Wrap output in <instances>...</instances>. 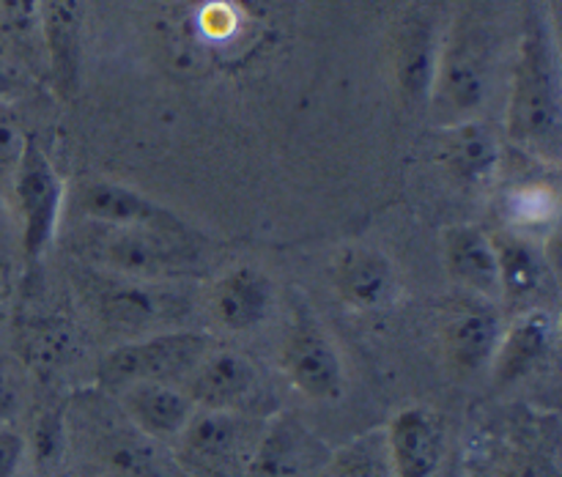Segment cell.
I'll return each mask as SVG.
<instances>
[{
  "mask_svg": "<svg viewBox=\"0 0 562 477\" xmlns=\"http://www.w3.org/2000/svg\"><path fill=\"white\" fill-rule=\"evenodd\" d=\"M64 431L77 477H190L170 444L143 433L99 384L66 400Z\"/></svg>",
  "mask_w": 562,
  "mask_h": 477,
  "instance_id": "obj_1",
  "label": "cell"
},
{
  "mask_svg": "<svg viewBox=\"0 0 562 477\" xmlns=\"http://www.w3.org/2000/svg\"><path fill=\"white\" fill-rule=\"evenodd\" d=\"M64 245L82 266L148 283H190L201 280L209 269L198 230L173 234L71 217Z\"/></svg>",
  "mask_w": 562,
  "mask_h": 477,
  "instance_id": "obj_2",
  "label": "cell"
},
{
  "mask_svg": "<svg viewBox=\"0 0 562 477\" xmlns=\"http://www.w3.org/2000/svg\"><path fill=\"white\" fill-rule=\"evenodd\" d=\"M75 285L91 316L115 334L143 338L162 329H176L190 313V299L181 291L184 283L119 277L75 261Z\"/></svg>",
  "mask_w": 562,
  "mask_h": 477,
  "instance_id": "obj_3",
  "label": "cell"
},
{
  "mask_svg": "<svg viewBox=\"0 0 562 477\" xmlns=\"http://www.w3.org/2000/svg\"><path fill=\"white\" fill-rule=\"evenodd\" d=\"M508 132L516 143L536 154L558 157L560 96L552 47L543 27L532 25L521 42L510 93Z\"/></svg>",
  "mask_w": 562,
  "mask_h": 477,
  "instance_id": "obj_4",
  "label": "cell"
},
{
  "mask_svg": "<svg viewBox=\"0 0 562 477\" xmlns=\"http://www.w3.org/2000/svg\"><path fill=\"white\" fill-rule=\"evenodd\" d=\"M212 349H217L212 332L184 327L124 340L99 362V387L108 393L137 382H162L181 387L192 367Z\"/></svg>",
  "mask_w": 562,
  "mask_h": 477,
  "instance_id": "obj_5",
  "label": "cell"
},
{
  "mask_svg": "<svg viewBox=\"0 0 562 477\" xmlns=\"http://www.w3.org/2000/svg\"><path fill=\"white\" fill-rule=\"evenodd\" d=\"M263 425L247 411L198 409L170 450L190 477H245Z\"/></svg>",
  "mask_w": 562,
  "mask_h": 477,
  "instance_id": "obj_6",
  "label": "cell"
},
{
  "mask_svg": "<svg viewBox=\"0 0 562 477\" xmlns=\"http://www.w3.org/2000/svg\"><path fill=\"white\" fill-rule=\"evenodd\" d=\"M9 197L14 201V214L20 219L22 258H25V266L33 269L47 255L55 236L60 234L66 203L64 179L33 135L25 137Z\"/></svg>",
  "mask_w": 562,
  "mask_h": 477,
  "instance_id": "obj_7",
  "label": "cell"
},
{
  "mask_svg": "<svg viewBox=\"0 0 562 477\" xmlns=\"http://www.w3.org/2000/svg\"><path fill=\"white\" fill-rule=\"evenodd\" d=\"M280 371L296 393L318 404H333L346 389L344 360L324 323L305 302L291 310L289 329L280 345Z\"/></svg>",
  "mask_w": 562,
  "mask_h": 477,
  "instance_id": "obj_8",
  "label": "cell"
},
{
  "mask_svg": "<svg viewBox=\"0 0 562 477\" xmlns=\"http://www.w3.org/2000/svg\"><path fill=\"white\" fill-rule=\"evenodd\" d=\"M71 214L77 219H91L104 225H130V228H157L173 234H190L192 228L173 208L162 206L154 197L143 195L135 186L110 179H88L71 192Z\"/></svg>",
  "mask_w": 562,
  "mask_h": 477,
  "instance_id": "obj_9",
  "label": "cell"
},
{
  "mask_svg": "<svg viewBox=\"0 0 562 477\" xmlns=\"http://www.w3.org/2000/svg\"><path fill=\"white\" fill-rule=\"evenodd\" d=\"M333 450L291 414L267 417L245 477H318Z\"/></svg>",
  "mask_w": 562,
  "mask_h": 477,
  "instance_id": "obj_10",
  "label": "cell"
},
{
  "mask_svg": "<svg viewBox=\"0 0 562 477\" xmlns=\"http://www.w3.org/2000/svg\"><path fill=\"white\" fill-rule=\"evenodd\" d=\"M258 367L250 356L231 349H212L184 378L181 389L190 395L195 409L247 411L258 395Z\"/></svg>",
  "mask_w": 562,
  "mask_h": 477,
  "instance_id": "obj_11",
  "label": "cell"
},
{
  "mask_svg": "<svg viewBox=\"0 0 562 477\" xmlns=\"http://www.w3.org/2000/svg\"><path fill=\"white\" fill-rule=\"evenodd\" d=\"M333 288L360 313L387 310L398 299V272L393 258L366 245H349L333 263Z\"/></svg>",
  "mask_w": 562,
  "mask_h": 477,
  "instance_id": "obj_12",
  "label": "cell"
},
{
  "mask_svg": "<svg viewBox=\"0 0 562 477\" xmlns=\"http://www.w3.org/2000/svg\"><path fill=\"white\" fill-rule=\"evenodd\" d=\"M395 477H437L445 461V422L428 406H406L384 428Z\"/></svg>",
  "mask_w": 562,
  "mask_h": 477,
  "instance_id": "obj_13",
  "label": "cell"
},
{
  "mask_svg": "<svg viewBox=\"0 0 562 477\" xmlns=\"http://www.w3.org/2000/svg\"><path fill=\"white\" fill-rule=\"evenodd\" d=\"M274 307V283L258 266L228 269L209 288V316L228 332H252Z\"/></svg>",
  "mask_w": 562,
  "mask_h": 477,
  "instance_id": "obj_14",
  "label": "cell"
},
{
  "mask_svg": "<svg viewBox=\"0 0 562 477\" xmlns=\"http://www.w3.org/2000/svg\"><path fill=\"white\" fill-rule=\"evenodd\" d=\"M558 345V316L547 307H530L503 332L492 360L494 382L516 384L536 373Z\"/></svg>",
  "mask_w": 562,
  "mask_h": 477,
  "instance_id": "obj_15",
  "label": "cell"
},
{
  "mask_svg": "<svg viewBox=\"0 0 562 477\" xmlns=\"http://www.w3.org/2000/svg\"><path fill=\"white\" fill-rule=\"evenodd\" d=\"M113 395L119 400L121 411L143 433H148V436L162 444H173V439L184 431L187 422L198 411L190 395L179 384L137 382L115 389Z\"/></svg>",
  "mask_w": 562,
  "mask_h": 477,
  "instance_id": "obj_16",
  "label": "cell"
},
{
  "mask_svg": "<svg viewBox=\"0 0 562 477\" xmlns=\"http://www.w3.org/2000/svg\"><path fill=\"white\" fill-rule=\"evenodd\" d=\"M47 71L55 91L71 99L80 80L82 58V0H38Z\"/></svg>",
  "mask_w": 562,
  "mask_h": 477,
  "instance_id": "obj_17",
  "label": "cell"
},
{
  "mask_svg": "<svg viewBox=\"0 0 562 477\" xmlns=\"http://www.w3.org/2000/svg\"><path fill=\"white\" fill-rule=\"evenodd\" d=\"M9 340L20 360L42 378H49L55 371H60L75 351V334H71L69 321L58 313H27L14 307Z\"/></svg>",
  "mask_w": 562,
  "mask_h": 477,
  "instance_id": "obj_18",
  "label": "cell"
},
{
  "mask_svg": "<svg viewBox=\"0 0 562 477\" xmlns=\"http://www.w3.org/2000/svg\"><path fill=\"white\" fill-rule=\"evenodd\" d=\"M445 269L450 280L477 296H499L497 250L494 239L477 225H450L442 234Z\"/></svg>",
  "mask_w": 562,
  "mask_h": 477,
  "instance_id": "obj_19",
  "label": "cell"
},
{
  "mask_svg": "<svg viewBox=\"0 0 562 477\" xmlns=\"http://www.w3.org/2000/svg\"><path fill=\"white\" fill-rule=\"evenodd\" d=\"M437 96L450 113H470L483 102L486 93V69L483 55L475 42L467 36L456 38L445 53L442 64H437Z\"/></svg>",
  "mask_w": 562,
  "mask_h": 477,
  "instance_id": "obj_20",
  "label": "cell"
},
{
  "mask_svg": "<svg viewBox=\"0 0 562 477\" xmlns=\"http://www.w3.org/2000/svg\"><path fill=\"white\" fill-rule=\"evenodd\" d=\"M0 60L11 69H47L38 0H0Z\"/></svg>",
  "mask_w": 562,
  "mask_h": 477,
  "instance_id": "obj_21",
  "label": "cell"
},
{
  "mask_svg": "<svg viewBox=\"0 0 562 477\" xmlns=\"http://www.w3.org/2000/svg\"><path fill=\"white\" fill-rule=\"evenodd\" d=\"M499 338H503V321L497 313H461L445 329V351H448L450 365L459 373H481L483 367H492Z\"/></svg>",
  "mask_w": 562,
  "mask_h": 477,
  "instance_id": "obj_22",
  "label": "cell"
},
{
  "mask_svg": "<svg viewBox=\"0 0 562 477\" xmlns=\"http://www.w3.org/2000/svg\"><path fill=\"white\" fill-rule=\"evenodd\" d=\"M492 239L497 250L499 296H505L510 305H519L541 294L547 280L541 250L521 234H499Z\"/></svg>",
  "mask_w": 562,
  "mask_h": 477,
  "instance_id": "obj_23",
  "label": "cell"
},
{
  "mask_svg": "<svg viewBox=\"0 0 562 477\" xmlns=\"http://www.w3.org/2000/svg\"><path fill=\"white\" fill-rule=\"evenodd\" d=\"M398 69L401 91L406 99H426L437 77V47H434V25L423 16H412L404 22L398 38Z\"/></svg>",
  "mask_w": 562,
  "mask_h": 477,
  "instance_id": "obj_24",
  "label": "cell"
},
{
  "mask_svg": "<svg viewBox=\"0 0 562 477\" xmlns=\"http://www.w3.org/2000/svg\"><path fill=\"white\" fill-rule=\"evenodd\" d=\"M442 159L450 173L464 184H486L499 162V146L481 124H461L442 143Z\"/></svg>",
  "mask_w": 562,
  "mask_h": 477,
  "instance_id": "obj_25",
  "label": "cell"
},
{
  "mask_svg": "<svg viewBox=\"0 0 562 477\" xmlns=\"http://www.w3.org/2000/svg\"><path fill=\"white\" fill-rule=\"evenodd\" d=\"M318 477H395L384 428L362 433L346 447L335 450Z\"/></svg>",
  "mask_w": 562,
  "mask_h": 477,
  "instance_id": "obj_26",
  "label": "cell"
},
{
  "mask_svg": "<svg viewBox=\"0 0 562 477\" xmlns=\"http://www.w3.org/2000/svg\"><path fill=\"white\" fill-rule=\"evenodd\" d=\"M66 453L64 406L58 411H44L33 425V455L42 466L53 464Z\"/></svg>",
  "mask_w": 562,
  "mask_h": 477,
  "instance_id": "obj_27",
  "label": "cell"
},
{
  "mask_svg": "<svg viewBox=\"0 0 562 477\" xmlns=\"http://www.w3.org/2000/svg\"><path fill=\"white\" fill-rule=\"evenodd\" d=\"M25 137L5 110H0V197H9L11 181H14V170L20 164L22 148H25Z\"/></svg>",
  "mask_w": 562,
  "mask_h": 477,
  "instance_id": "obj_28",
  "label": "cell"
},
{
  "mask_svg": "<svg viewBox=\"0 0 562 477\" xmlns=\"http://www.w3.org/2000/svg\"><path fill=\"white\" fill-rule=\"evenodd\" d=\"M514 217L519 225H543L552 223L558 214V201L554 192L541 190V186H527L514 195Z\"/></svg>",
  "mask_w": 562,
  "mask_h": 477,
  "instance_id": "obj_29",
  "label": "cell"
},
{
  "mask_svg": "<svg viewBox=\"0 0 562 477\" xmlns=\"http://www.w3.org/2000/svg\"><path fill=\"white\" fill-rule=\"evenodd\" d=\"M27 458V439L11 422H0V477H16Z\"/></svg>",
  "mask_w": 562,
  "mask_h": 477,
  "instance_id": "obj_30",
  "label": "cell"
},
{
  "mask_svg": "<svg viewBox=\"0 0 562 477\" xmlns=\"http://www.w3.org/2000/svg\"><path fill=\"white\" fill-rule=\"evenodd\" d=\"M16 269L9 255L0 252V345L9 340L11 321H14V307H16Z\"/></svg>",
  "mask_w": 562,
  "mask_h": 477,
  "instance_id": "obj_31",
  "label": "cell"
},
{
  "mask_svg": "<svg viewBox=\"0 0 562 477\" xmlns=\"http://www.w3.org/2000/svg\"><path fill=\"white\" fill-rule=\"evenodd\" d=\"M20 409V393L5 376H0V422H11V414Z\"/></svg>",
  "mask_w": 562,
  "mask_h": 477,
  "instance_id": "obj_32",
  "label": "cell"
},
{
  "mask_svg": "<svg viewBox=\"0 0 562 477\" xmlns=\"http://www.w3.org/2000/svg\"><path fill=\"white\" fill-rule=\"evenodd\" d=\"M14 86H16L14 69H11V66H5L3 60H0V96H5V93L14 91Z\"/></svg>",
  "mask_w": 562,
  "mask_h": 477,
  "instance_id": "obj_33",
  "label": "cell"
},
{
  "mask_svg": "<svg viewBox=\"0 0 562 477\" xmlns=\"http://www.w3.org/2000/svg\"><path fill=\"white\" fill-rule=\"evenodd\" d=\"M521 477H547V475H543V472H525V475H521Z\"/></svg>",
  "mask_w": 562,
  "mask_h": 477,
  "instance_id": "obj_34",
  "label": "cell"
}]
</instances>
